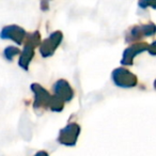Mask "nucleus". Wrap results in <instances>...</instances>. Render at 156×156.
Masks as SVG:
<instances>
[{"label": "nucleus", "instance_id": "f257e3e1", "mask_svg": "<svg viewBox=\"0 0 156 156\" xmlns=\"http://www.w3.org/2000/svg\"><path fill=\"white\" fill-rule=\"evenodd\" d=\"M63 39V35L60 31H55L52 32L46 40H44L40 46V52L43 57L52 56L58 46L61 44Z\"/></svg>", "mask_w": 156, "mask_h": 156}, {"label": "nucleus", "instance_id": "f03ea898", "mask_svg": "<svg viewBox=\"0 0 156 156\" xmlns=\"http://www.w3.org/2000/svg\"><path fill=\"white\" fill-rule=\"evenodd\" d=\"M80 133V127L76 123H71L60 130L58 141L63 145L72 147L77 142V138Z\"/></svg>", "mask_w": 156, "mask_h": 156}, {"label": "nucleus", "instance_id": "7ed1b4c3", "mask_svg": "<svg viewBox=\"0 0 156 156\" xmlns=\"http://www.w3.org/2000/svg\"><path fill=\"white\" fill-rule=\"evenodd\" d=\"M112 79H113V83L118 87H122V88L134 87L137 83L136 76L125 69H115L112 73Z\"/></svg>", "mask_w": 156, "mask_h": 156}, {"label": "nucleus", "instance_id": "20e7f679", "mask_svg": "<svg viewBox=\"0 0 156 156\" xmlns=\"http://www.w3.org/2000/svg\"><path fill=\"white\" fill-rule=\"evenodd\" d=\"M0 37L3 40H12L17 44H22L24 40L26 39V31L16 25L7 26L1 30Z\"/></svg>", "mask_w": 156, "mask_h": 156}, {"label": "nucleus", "instance_id": "39448f33", "mask_svg": "<svg viewBox=\"0 0 156 156\" xmlns=\"http://www.w3.org/2000/svg\"><path fill=\"white\" fill-rule=\"evenodd\" d=\"M54 91H55V96L62 100L63 102H69L74 96L73 89L69 85V83L65 81L64 79H60V80H58L55 83Z\"/></svg>", "mask_w": 156, "mask_h": 156}, {"label": "nucleus", "instance_id": "423d86ee", "mask_svg": "<svg viewBox=\"0 0 156 156\" xmlns=\"http://www.w3.org/2000/svg\"><path fill=\"white\" fill-rule=\"evenodd\" d=\"M32 91L34 92V107L35 108H42V107L49 106L51 96L44 88L39 85H32Z\"/></svg>", "mask_w": 156, "mask_h": 156}, {"label": "nucleus", "instance_id": "0eeeda50", "mask_svg": "<svg viewBox=\"0 0 156 156\" xmlns=\"http://www.w3.org/2000/svg\"><path fill=\"white\" fill-rule=\"evenodd\" d=\"M34 56V47L31 45H25V48L23 50V52L20 56V61H18V64L22 69H28V65L30 63L31 59Z\"/></svg>", "mask_w": 156, "mask_h": 156}, {"label": "nucleus", "instance_id": "6e6552de", "mask_svg": "<svg viewBox=\"0 0 156 156\" xmlns=\"http://www.w3.org/2000/svg\"><path fill=\"white\" fill-rule=\"evenodd\" d=\"M145 49V47H143L142 45H139L137 46H132V47L127 48L124 52V56H123V59H122V64H132L133 63V58L135 56H137L138 52H141Z\"/></svg>", "mask_w": 156, "mask_h": 156}, {"label": "nucleus", "instance_id": "1a4fd4ad", "mask_svg": "<svg viewBox=\"0 0 156 156\" xmlns=\"http://www.w3.org/2000/svg\"><path fill=\"white\" fill-rule=\"evenodd\" d=\"M3 54H5V57L8 60H12L15 56L20 55V49H18L17 47H14V46H9V47H7L5 49V51H3Z\"/></svg>", "mask_w": 156, "mask_h": 156}, {"label": "nucleus", "instance_id": "9d476101", "mask_svg": "<svg viewBox=\"0 0 156 156\" xmlns=\"http://www.w3.org/2000/svg\"><path fill=\"white\" fill-rule=\"evenodd\" d=\"M49 8V0H41V9L46 11Z\"/></svg>", "mask_w": 156, "mask_h": 156}, {"label": "nucleus", "instance_id": "9b49d317", "mask_svg": "<svg viewBox=\"0 0 156 156\" xmlns=\"http://www.w3.org/2000/svg\"><path fill=\"white\" fill-rule=\"evenodd\" d=\"M34 156H48V154L46 153V152H44V151H41V152H37Z\"/></svg>", "mask_w": 156, "mask_h": 156}]
</instances>
